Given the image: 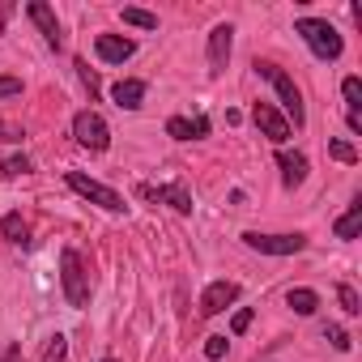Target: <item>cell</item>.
I'll list each match as a JSON object with an SVG mask.
<instances>
[{
  "mask_svg": "<svg viewBox=\"0 0 362 362\" xmlns=\"http://www.w3.org/2000/svg\"><path fill=\"white\" fill-rule=\"evenodd\" d=\"M69 188H73L77 197H86V201L103 205L107 214H124V209H128V205H124V197H119L115 188L98 184V179H90V175H81V170H69Z\"/></svg>",
  "mask_w": 362,
  "mask_h": 362,
  "instance_id": "cell-4",
  "label": "cell"
},
{
  "mask_svg": "<svg viewBox=\"0 0 362 362\" xmlns=\"http://www.w3.org/2000/svg\"><path fill=\"white\" fill-rule=\"evenodd\" d=\"M230 47H235V26H230V22L214 26V30H209V73H214V77L226 73V64H230Z\"/></svg>",
  "mask_w": 362,
  "mask_h": 362,
  "instance_id": "cell-9",
  "label": "cell"
},
{
  "mask_svg": "<svg viewBox=\"0 0 362 362\" xmlns=\"http://www.w3.org/2000/svg\"><path fill=\"white\" fill-rule=\"evenodd\" d=\"M226 345H230L226 337H209V341H205V358H214V362H218V358L226 354Z\"/></svg>",
  "mask_w": 362,
  "mask_h": 362,
  "instance_id": "cell-28",
  "label": "cell"
},
{
  "mask_svg": "<svg viewBox=\"0 0 362 362\" xmlns=\"http://www.w3.org/2000/svg\"><path fill=\"white\" fill-rule=\"evenodd\" d=\"M30 170V158L26 153H18V158H9V162H0V175H26Z\"/></svg>",
  "mask_w": 362,
  "mask_h": 362,
  "instance_id": "cell-26",
  "label": "cell"
},
{
  "mask_svg": "<svg viewBox=\"0 0 362 362\" xmlns=\"http://www.w3.org/2000/svg\"><path fill=\"white\" fill-rule=\"evenodd\" d=\"M18 136H22V128H13V124L0 119V141H18Z\"/></svg>",
  "mask_w": 362,
  "mask_h": 362,
  "instance_id": "cell-30",
  "label": "cell"
},
{
  "mask_svg": "<svg viewBox=\"0 0 362 362\" xmlns=\"http://www.w3.org/2000/svg\"><path fill=\"white\" fill-rule=\"evenodd\" d=\"M277 166H281V184H286V192H294L303 179H307V170H311L307 158H303V153H290V149L277 153Z\"/></svg>",
  "mask_w": 362,
  "mask_h": 362,
  "instance_id": "cell-14",
  "label": "cell"
},
{
  "mask_svg": "<svg viewBox=\"0 0 362 362\" xmlns=\"http://www.w3.org/2000/svg\"><path fill=\"white\" fill-rule=\"evenodd\" d=\"M256 73L273 81V90H277V103H281V115H286V124H290V128H303V124H307V111H303V94H298L294 77H290V73H281V69H277V64H269V60H256Z\"/></svg>",
  "mask_w": 362,
  "mask_h": 362,
  "instance_id": "cell-2",
  "label": "cell"
},
{
  "mask_svg": "<svg viewBox=\"0 0 362 362\" xmlns=\"http://www.w3.org/2000/svg\"><path fill=\"white\" fill-rule=\"evenodd\" d=\"M247 328H252V311H247V307H239V311H235V320H230V332H235V337H243Z\"/></svg>",
  "mask_w": 362,
  "mask_h": 362,
  "instance_id": "cell-27",
  "label": "cell"
},
{
  "mask_svg": "<svg viewBox=\"0 0 362 362\" xmlns=\"http://www.w3.org/2000/svg\"><path fill=\"white\" fill-rule=\"evenodd\" d=\"M136 192H141L145 201L170 205L175 214H192V209H197V205H192V192H188V184H158V188H153V184H141Z\"/></svg>",
  "mask_w": 362,
  "mask_h": 362,
  "instance_id": "cell-7",
  "label": "cell"
},
{
  "mask_svg": "<svg viewBox=\"0 0 362 362\" xmlns=\"http://www.w3.org/2000/svg\"><path fill=\"white\" fill-rule=\"evenodd\" d=\"M341 94H345L349 115H362V81H358V77H345V81H341Z\"/></svg>",
  "mask_w": 362,
  "mask_h": 362,
  "instance_id": "cell-19",
  "label": "cell"
},
{
  "mask_svg": "<svg viewBox=\"0 0 362 362\" xmlns=\"http://www.w3.org/2000/svg\"><path fill=\"white\" fill-rule=\"evenodd\" d=\"M73 69H77V77H81V86L90 90V103H98V77H94V69H90L86 60H77Z\"/></svg>",
  "mask_w": 362,
  "mask_h": 362,
  "instance_id": "cell-22",
  "label": "cell"
},
{
  "mask_svg": "<svg viewBox=\"0 0 362 362\" xmlns=\"http://www.w3.org/2000/svg\"><path fill=\"white\" fill-rule=\"evenodd\" d=\"M166 136H175V141H201V136H209V119L205 115H197V119L170 115L166 119Z\"/></svg>",
  "mask_w": 362,
  "mask_h": 362,
  "instance_id": "cell-13",
  "label": "cell"
},
{
  "mask_svg": "<svg viewBox=\"0 0 362 362\" xmlns=\"http://www.w3.org/2000/svg\"><path fill=\"white\" fill-rule=\"evenodd\" d=\"M73 136H77V145H86L94 153H103L111 145V128H107V119L98 111H77L73 115Z\"/></svg>",
  "mask_w": 362,
  "mask_h": 362,
  "instance_id": "cell-5",
  "label": "cell"
},
{
  "mask_svg": "<svg viewBox=\"0 0 362 362\" xmlns=\"http://www.w3.org/2000/svg\"><path fill=\"white\" fill-rule=\"evenodd\" d=\"M26 18L39 26V35L47 39V47H64V35H60V22H56L52 5H43V0H30V5H26Z\"/></svg>",
  "mask_w": 362,
  "mask_h": 362,
  "instance_id": "cell-11",
  "label": "cell"
},
{
  "mask_svg": "<svg viewBox=\"0 0 362 362\" xmlns=\"http://www.w3.org/2000/svg\"><path fill=\"white\" fill-rule=\"evenodd\" d=\"M328 153H332L337 162H345V166H354V162H358V149H354L349 141H341V136H332V141H328Z\"/></svg>",
  "mask_w": 362,
  "mask_h": 362,
  "instance_id": "cell-21",
  "label": "cell"
},
{
  "mask_svg": "<svg viewBox=\"0 0 362 362\" xmlns=\"http://www.w3.org/2000/svg\"><path fill=\"white\" fill-rule=\"evenodd\" d=\"M64 358H69V341H64V337H52V345H47L43 362H64Z\"/></svg>",
  "mask_w": 362,
  "mask_h": 362,
  "instance_id": "cell-25",
  "label": "cell"
},
{
  "mask_svg": "<svg viewBox=\"0 0 362 362\" xmlns=\"http://www.w3.org/2000/svg\"><path fill=\"white\" fill-rule=\"evenodd\" d=\"M0 235H5L9 243H18V247L30 243V226L22 222V214H5V218H0Z\"/></svg>",
  "mask_w": 362,
  "mask_h": 362,
  "instance_id": "cell-17",
  "label": "cell"
},
{
  "mask_svg": "<svg viewBox=\"0 0 362 362\" xmlns=\"http://www.w3.org/2000/svg\"><path fill=\"white\" fill-rule=\"evenodd\" d=\"M22 94V81L18 77H0V98H18Z\"/></svg>",
  "mask_w": 362,
  "mask_h": 362,
  "instance_id": "cell-29",
  "label": "cell"
},
{
  "mask_svg": "<svg viewBox=\"0 0 362 362\" xmlns=\"http://www.w3.org/2000/svg\"><path fill=\"white\" fill-rule=\"evenodd\" d=\"M60 286H64L69 307H86L90 303V273H86V264H81V256L73 247L60 252Z\"/></svg>",
  "mask_w": 362,
  "mask_h": 362,
  "instance_id": "cell-3",
  "label": "cell"
},
{
  "mask_svg": "<svg viewBox=\"0 0 362 362\" xmlns=\"http://www.w3.org/2000/svg\"><path fill=\"white\" fill-rule=\"evenodd\" d=\"M252 119H256V128H260L273 145H286V141H290V124H286V115L277 111V103H264V98H260V103L252 107Z\"/></svg>",
  "mask_w": 362,
  "mask_h": 362,
  "instance_id": "cell-8",
  "label": "cell"
},
{
  "mask_svg": "<svg viewBox=\"0 0 362 362\" xmlns=\"http://www.w3.org/2000/svg\"><path fill=\"white\" fill-rule=\"evenodd\" d=\"M337 303H341V311L345 315H358L362 307H358V290L354 286H337Z\"/></svg>",
  "mask_w": 362,
  "mask_h": 362,
  "instance_id": "cell-23",
  "label": "cell"
},
{
  "mask_svg": "<svg viewBox=\"0 0 362 362\" xmlns=\"http://www.w3.org/2000/svg\"><path fill=\"white\" fill-rule=\"evenodd\" d=\"M111 98H115V107H119V111H141L145 81H136V77H124V81H115V86H111Z\"/></svg>",
  "mask_w": 362,
  "mask_h": 362,
  "instance_id": "cell-15",
  "label": "cell"
},
{
  "mask_svg": "<svg viewBox=\"0 0 362 362\" xmlns=\"http://www.w3.org/2000/svg\"><path fill=\"white\" fill-rule=\"evenodd\" d=\"M243 243L260 256H298L307 247V235H260V230H247Z\"/></svg>",
  "mask_w": 362,
  "mask_h": 362,
  "instance_id": "cell-6",
  "label": "cell"
},
{
  "mask_svg": "<svg viewBox=\"0 0 362 362\" xmlns=\"http://www.w3.org/2000/svg\"><path fill=\"white\" fill-rule=\"evenodd\" d=\"M124 22L128 26H136V30H158V13H149V9H124Z\"/></svg>",
  "mask_w": 362,
  "mask_h": 362,
  "instance_id": "cell-20",
  "label": "cell"
},
{
  "mask_svg": "<svg viewBox=\"0 0 362 362\" xmlns=\"http://www.w3.org/2000/svg\"><path fill=\"white\" fill-rule=\"evenodd\" d=\"M103 362H115V358H103Z\"/></svg>",
  "mask_w": 362,
  "mask_h": 362,
  "instance_id": "cell-33",
  "label": "cell"
},
{
  "mask_svg": "<svg viewBox=\"0 0 362 362\" xmlns=\"http://www.w3.org/2000/svg\"><path fill=\"white\" fill-rule=\"evenodd\" d=\"M286 307H294L298 315H315V311H320V294H315V290H307V286H298V290H290V294H286Z\"/></svg>",
  "mask_w": 362,
  "mask_h": 362,
  "instance_id": "cell-18",
  "label": "cell"
},
{
  "mask_svg": "<svg viewBox=\"0 0 362 362\" xmlns=\"http://www.w3.org/2000/svg\"><path fill=\"white\" fill-rule=\"evenodd\" d=\"M324 341H332V349H341V354H349V345H354V341H349V332H345V328H337V324H328V328H324Z\"/></svg>",
  "mask_w": 362,
  "mask_h": 362,
  "instance_id": "cell-24",
  "label": "cell"
},
{
  "mask_svg": "<svg viewBox=\"0 0 362 362\" xmlns=\"http://www.w3.org/2000/svg\"><path fill=\"white\" fill-rule=\"evenodd\" d=\"M94 52H98L103 64H124V60L136 56V43L132 39H119V35H98L94 39Z\"/></svg>",
  "mask_w": 362,
  "mask_h": 362,
  "instance_id": "cell-12",
  "label": "cell"
},
{
  "mask_svg": "<svg viewBox=\"0 0 362 362\" xmlns=\"http://www.w3.org/2000/svg\"><path fill=\"white\" fill-rule=\"evenodd\" d=\"M235 298H239V286H235V281H209L205 294H201V315H205V320H209V315H222Z\"/></svg>",
  "mask_w": 362,
  "mask_h": 362,
  "instance_id": "cell-10",
  "label": "cell"
},
{
  "mask_svg": "<svg viewBox=\"0 0 362 362\" xmlns=\"http://www.w3.org/2000/svg\"><path fill=\"white\" fill-rule=\"evenodd\" d=\"M294 35H303V43L311 47L315 60H341V52H345V39L324 18H298L294 22Z\"/></svg>",
  "mask_w": 362,
  "mask_h": 362,
  "instance_id": "cell-1",
  "label": "cell"
},
{
  "mask_svg": "<svg viewBox=\"0 0 362 362\" xmlns=\"http://www.w3.org/2000/svg\"><path fill=\"white\" fill-rule=\"evenodd\" d=\"M13 358H18V349H13V354H5V358H0V362H13Z\"/></svg>",
  "mask_w": 362,
  "mask_h": 362,
  "instance_id": "cell-32",
  "label": "cell"
},
{
  "mask_svg": "<svg viewBox=\"0 0 362 362\" xmlns=\"http://www.w3.org/2000/svg\"><path fill=\"white\" fill-rule=\"evenodd\" d=\"M5 18H9V5H0V30H5Z\"/></svg>",
  "mask_w": 362,
  "mask_h": 362,
  "instance_id": "cell-31",
  "label": "cell"
},
{
  "mask_svg": "<svg viewBox=\"0 0 362 362\" xmlns=\"http://www.w3.org/2000/svg\"><path fill=\"white\" fill-rule=\"evenodd\" d=\"M358 230H362V197H354V205L332 222V235L337 239H358Z\"/></svg>",
  "mask_w": 362,
  "mask_h": 362,
  "instance_id": "cell-16",
  "label": "cell"
}]
</instances>
